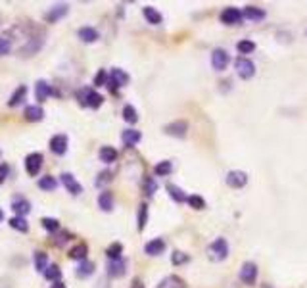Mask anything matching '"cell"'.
Segmentation results:
<instances>
[{"instance_id":"6","label":"cell","mask_w":307,"mask_h":288,"mask_svg":"<svg viewBox=\"0 0 307 288\" xmlns=\"http://www.w3.org/2000/svg\"><path fill=\"white\" fill-rule=\"evenodd\" d=\"M248 182V173L244 171H229L227 173V184L230 188H242Z\"/></svg>"},{"instance_id":"28","label":"cell","mask_w":307,"mask_h":288,"mask_svg":"<svg viewBox=\"0 0 307 288\" xmlns=\"http://www.w3.org/2000/svg\"><path fill=\"white\" fill-rule=\"evenodd\" d=\"M92 273H94V263H92V261H87V259L81 261L79 267H77V271H75V275L79 278H87V277H90Z\"/></svg>"},{"instance_id":"16","label":"cell","mask_w":307,"mask_h":288,"mask_svg":"<svg viewBox=\"0 0 307 288\" xmlns=\"http://www.w3.org/2000/svg\"><path fill=\"white\" fill-rule=\"evenodd\" d=\"M108 275L113 278L125 275V259L123 257L121 259H110V263H108Z\"/></svg>"},{"instance_id":"22","label":"cell","mask_w":307,"mask_h":288,"mask_svg":"<svg viewBox=\"0 0 307 288\" xmlns=\"http://www.w3.org/2000/svg\"><path fill=\"white\" fill-rule=\"evenodd\" d=\"M167 192H169V196H171L177 204H183V202H187V200H188L187 194L181 190L177 184H173V182H167Z\"/></svg>"},{"instance_id":"47","label":"cell","mask_w":307,"mask_h":288,"mask_svg":"<svg viewBox=\"0 0 307 288\" xmlns=\"http://www.w3.org/2000/svg\"><path fill=\"white\" fill-rule=\"evenodd\" d=\"M131 288H144V284L140 282V278H134V280H132V286Z\"/></svg>"},{"instance_id":"49","label":"cell","mask_w":307,"mask_h":288,"mask_svg":"<svg viewBox=\"0 0 307 288\" xmlns=\"http://www.w3.org/2000/svg\"><path fill=\"white\" fill-rule=\"evenodd\" d=\"M2 217H4V212H2V210H0V221H2Z\"/></svg>"},{"instance_id":"33","label":"cell","mask_w":307,"mask_h":288,"mask_svg":"<svg viewBox=\"0 0 307 288\" xmlns=\"http://www.w3.org/2000/svg\"><path fill=\"white\" fill-rule=\"evenodd\" d=\"M35 267H37V271H41V273L46 271V267H48V256H46L44 252H35Z\"/></svg>"},{"instance_id":"25","label":"cell","mask_w":307,"mask_h":288,"mask_svg":"<svg viewBox=\"0 0 307 288\" xmlns=\"http://www.w3.org/2000/svg\"><path fill=\"white\" fill-rule=\"evenodd\" d=\"M110 79L115 83L117 86H125L127 83H129V75L125 73L123 69H119V67H113L110 73Z\"/></svg>"},{"instance_id":"40","label":"cell","mask_w":307,"mask_h":288,"mask_svg":"<svg viewBox=\"0 0 307 288\" xmlns=\"http://www.w3.org/2000/svg\"><path fill=\"white\" fill-rule=\"evenodd\" d=\"M156 190H158V182L154 181L152 177H146L144 179V192H146V196H154Z\"/></svg>"},{"instance_id":"42","label":"cell","mask_w":307,"mask_h":288,"mask_svg":"<svg viewBox=\"0 0 307 288\" xmlns=\"http://www.w3.org/2000/svg\"><path fill=\"white\" fill-rule=\"evenodd\" d=\"M236 48H238L240 54H250L255 50V43H252V41H240V43L236 44Z\"/></svg>"},{"instance_id":"19","label":"cell","mask_w":307,"mask_h":288,"mask_svg":"<svg viewBox=\"0 0 307 288\" xmlns=\"http://www.w3.org/2000/svg\"><path fill=\"white\" fill-rule=\"evenodd\" d=\"M121 139H123V142H125L127 146H132V144H138V142H140V139H142V133H140V131H136V129H127V131H123Z\"/></svg>"},{"instance_id":"32","label":"cell","mask_w":307,"mask_h":288,"mask_svg":"<svg viewBox=\"0 0 307 288\" xmlns=\"http://www.w3.org/2000/svg\"><path fill=\"white\" fill-rule=\"evenodd\" d=\"M10 227L16 229V231H20V233H27L29 231V225L25 221V217H18V215L10 219Z\"/></svg>"},{"instance_id":"37","label":"cell","mask_w":307,"mask_h":288,"mask_svg":"<svg viewBox=\"0 0 307 288\" xmlns=\"http://www.w3.org/2000/svg\"><path fill=\"white\" fill-rule=\"evenodd\" d=\"M121 254H123V246L119 242H113V244L106 250V256L110 257V259H121Z\"/></svg>"},{"instance_id":"44","label":"cell","mask_w":307,"mask_h":288,"mask_svg":"<svg viewBox=\"0 0 307 288\" xmlns=\"http://www.w3.org/2000/svg\"><path fill=\"white\" fill-rule=\"evenodd\" d=\"M12 50V43L8 39H0V56H8Z\"/></svg>"},{"instance_id":"21","label":"cell","mask_w":307,"mask_h":288,"mask_svg":"<svg viewBox=\"0 0 307 288\" xmlns=\"http://www.w3.org/2000/svg\"><path fill=\"white\" fill-rule=\"evenodd\" d=\"M87 254H88V246L85 242H79L75 248L69 250V257L71 259H79V261H85L87 259Z\"/></svg>"},{"instance_id":"43","label":"cell","mask_w":307,"mask_h":288,"mask_svg":"<svg viewBox=\"0 0 307 288\" xmlns=\"http://www.w3.org/2000/svg\"><path fill=\"white\" fill-rule=\"evenodd\" d=\"M108 83V73H106V69H100L98 75L94 77V85L96 86H102Z\"/></svg>"},{"instance_id":"30","label":"cell","mask_w":307,"mask_h":288,"mask_svg":"<svg viewBox=\"0 0 307 288\" xmlns=\"http://www.w3.org/2000/svg\"><path fill=\"white\" fill-rule=\"evenodd\" d=\"M56 186H58V181H56L54 177H50V175H44L39 179V188H43L46 192H52L56 190Z\"/></svg>"},{"instance_id":"5","label":"cell","mask_w":307,"mask_h":288,"mask_svg":"<svg viewBox=\"0 0 307 288\" xmlns=\"http://www.w3.org/2000/svg\"><path fill=\"white\" fill-rule=\"evenodd\" d=\"M236 73L240 75L242 79H252L255 73V65L248 58H238L236 60Z\"/></svg>"},{"instance_id":"35","label":"cell","mask_w":307,"mask_h":288,"mask_svg":"<svg viewBox=\"0 0 307 288\" xmlns=\"http://www.w3.org/2000/svg\"><path fill=\"white\" fill-rule=\"evenodd\" d=\"M123 119H125L127 123L134 125V123L138 121V114H136V110H134L132 106H125L123 108Z\"/></svg>"},{"instance_id":"38","label":"cell","mask_w":307,"mask_h":288,"mask_svg":"<svg viewBox=\"0 0 307 288\" xmlns=\"http://www.w3.org/2000/svg\"><path fill=\"white\" fill-rule=\"evenodd\" d=\"M41 223H43L44 229H46V231H50V233H56V231L60 229V221H58V219H54V217H43V219H41Z\"/></svg>"},{"instance_id":"29","label":"cell","mask_w":307,"mask_h":288,"mask_svg":"<svg viewBox=\"0 0 307 288\" xmlns=\"http://www.w3.org/2000/svg\"><path fill=\"white\" fill-rule=\"evenodd\" d=\"M98 156H100V160L104 161V163H111V161L117 160V150L111 148V146H102Z\"/></svg>"},{"instance_id":"4","label":"cell","mask_w":307,"mask_h":288,"mask_svg":"<svg viewBox=\"0 0 307 288\" xmlns=\"http://www.w3.org/2000/svg\"><path fill=\"white\" fill-rule=\"evenodd\" d=\"M43 154H39V152H33V154H29L27 158H25V171L31 175V177H35V175H39V171H41V167H43Z\"/></svg>"},{"instance_id":"18","label":"cell","mask_w":307,"mask_h":288,"mask_svg":"<svg viewBox=\"0 0 307 288\" xmlns=\"http://www.w3.org/2000/svg\"><path fill=\"white\" fill-rule=\"evenodd\" d=\"M156 288H187V282L181 277H177V275H169V277H165Z\"/></svg>"},{"instance_id":"15","label":"cell","mask_w":307,"mask_h":288,"mask_svg":"<svg viewBox=\"0 0 307 288\" xmlns=\"http://www.w3.org/2000/svg\"><path fill=\"white\" fill-rule=\"evenodd\" d=\"M164 250H165L164 238H154V240H150L148 244L144 246V252L148 256H160V254H164Z\"/></svg>"},{"instance_id":"17","label":"cell","mask_w":307,"mask_h":288,"mask_svg":"<svg viewBox=\"0 0 307 288\" xmlns=\"http://www.w3.org/2000/svg\"><path fill=\"white\" fill-rule=\"evenodd\" d=\"M242 16L246 20H250V22H261V20H265V10L257 8V6H246Z\"/></svg>"},{"instance_id":"1","label":"cell","mask_w":307,"mask_h":288,"mask_svg":"<svg viewBox=\"0 0 307 288\" xmlns=\"http://www.w3.org/2000/svg\"><path fill=\"white\" fill-rule=\"evenodd\" d=\"M208 254L211 261H223V259H227V256H229V244H227V240L225 238L213 240L208 248Z\"/></svg>"},{"instance_id":"26","label":"cell","mask_w":307,"mask_h":288,"mask_svg":"<svg viewBox=\"0 0 307 288\" xmlns=\"http://www.w3.org/2000/svg\"><path fill=\"white\" fill-rule=\"evenodd\" d=\"M98 206H100L102 212H111V210H113V196H111V192L104 190L102 194H100Z\"/></svg>"},{"instance_id":"9","label":"cell","mask_w":307,"mask_h":288,"mask_svg":"<svg viewBox=\"0 0 307 288\" xmlns=\"http://www.w3.org/2000/svg\"><path fill=\"white\" fill-rule=\"evenodd\" d=\"M242 20H244V16L236 8H225L221 14V22L225 25H238V23H242Z\"/></svg>"},{"instance_id":"7","label":"cell","mask_w":307,"mask_h":288,"mask_svg":"<svg viewBox=\"0 0 307 288\" xmlns=\"http://www.w3.org/2000/svg\"><path fill=\"white\" fill-rule=\"evenodd\" d=\"M211 65H213V69H217V71L227 69V65H229V54L225 52L223 48L213 50V54H211Z\"/></svg>"},{"instance_id":"48","label":"cell","mask_w":307,"mask_h":288,"mask_svg":"<svg viewBox=\"0 0 307 288\" xmlns=\"http://www.w3.org/2000/svg\"><path fill=\"white\" fill-rule=\"evenodd\" d=\"M50 288H66V284H64L62 280H56V282H54V284H52Z\"/></svg>"},{"instance_id":"20","label":"cell","mask_w":307,"mask_h":288,"mask_svg":"<svg viewBox=\"0 0 307 288\" xmlns=\"http://www.w3.org/2000/svg\"><path fill=\"white\" fill-rule=\"evenodd\" d=\"M77 35H79V39H81L83 43H96V41H98V31L92 29V27H81V29L77 31Z\"/></svg>"},{"instance_id":"2","label":"cell","mask_w":307,"mask_h":288,"mask_svg":"<svg viewBox=\"0 0 307 288\" xmlns=\"http://www.w3.org/2000/svg\"><path fill=\"white\" fill-rule=\"evenodd\" d=\"M79 100H81L83 106H88V108H92V110H98V108L104 104V96L98 94V92L92 90V88H85L83 92H79Z\"/></svg>"},{"instance_id":"34","label":"cell","mask_w":307,"mask_h":288,"mask_svg":"<svg viewBox=\"0 0 307 288\" xmlns=\"http://www.w3.org/2000/svg\"><path fill=\"white\" fill-rule=\"evenodd\" d=\"M43 275H44L46 278H48V280H54V282H56L58 278L62 277V269L56 265V263H52V265L46 267V271H44Z\"/></svg>"},{"instance_id":"45","label":"cell","mask_w":307,"mask_h":288,"mask_svg":"<svg viewBox=\"0 0 307 288\" xmlns=\"http://www.w3.org/2000/svg\"><path fill=\"white\" fill-rule=\"evenodd\" d=\"M8 173H10V165L8 163H0V184L6 181Z\"/></svg>"},{"instance_id":"12","label":"cell","mask_w":307,"mask_h":288,"mask_svg":"<svg viewBox=\"0 0 307 288\" xmlns=\"http://www.w3.org/2000/svg\"><path fill=\"white\" fill-rule=\"evenodd\" d=\"M50 150L56 156H64L67 152V137L66 135H54L50 139Z\"/></svg>"},{"instance_id":"23","label":"cell","mask_w":307,"mask_h":288,"mask_svg":"<svg viewBox=\"0 0 307 288\" xmlns=\"http://www.w3.org/2000/svg\"><path fill=\"white\" fill-rule=\"evenodd\" d=\"M25 96H27V86L22 85L16 88V92L10 96V100H8V106L14 108V106H20L23 100H25Z\"/></svg>"},{"instance_id":"39","label":"cell","mask_w":307,"mask_h":288,"mask_svg":"<svg viewBox=\"0 0 307 288\" xmlns=\"http://www.w3.org/2000/svg\"><path fill=\"white\" fill-rule=\"evenodd\" d=\"M188 206L190 208H194V210H204L206 208V200L202 198V196H196V194H192V196H188Z\"/></svg>"},{"instance_id":"31","label":"cell","mask_w":307,"mask_h":288,"mask_svg":"<svg viewBox=\"0 0 307 288\" xmlns=\"http://www.w3.org/2000/svg\"><path fill=\"white\" fill-rule=\"evenodd\" d=\"M154 171H156V175H160V177H165V175H169V173L173 171V161H169V160L160 161V163L154 167Z\"/></svg>"},{"instance_id":"11","label":"cell","mask_w":307,"mask_h":288,"mask_svg":"<svg viewBox=\"0 0 307 288\" xmlns=\"http://www.w3.org/2000/svg\"><path fill=\"white\" fill-rule=\"evenodd\" d=\"M62 184H64L67 188V192L73 194V196H79V194L83 192L81 182H77V179L71 175V173H62Z\"/></svg>"},{"instance_id":"10","label":"cell","mask_w":307,"mask_h":288,"mask_svg":"<svg viewBox=\"0 0 307 288\" xmlns=\"http://www.w3.org/2000/svg\"><path fill=\"white\" fill-rule=\"evenodd\" d=\"M67 12H69V6H67V4H56L54 8H50V10L44 14V20L48 23H56L58 20H62Z\"/></svg>"},{"instance_id":"46","label":"cell","mask_w":307,"mask_h":288,"mask_svg":"<svg viewBox=\"0 0 307 288\" xmlns=\"http://www.w3.org/2000/svg\"><path fill=\"white\" fill-rule=\"evenodd\" d=\"M110 179H111V175H110V173H108V171H104V173H100V179H98V181H96V184H98V186H102L104 182L110 181Z\"/></svg>"},{"instance_id":"13","label":"cell","mask_w":307,"mask_h":288,"mask_svg":"<svg viewBox=\"0 0 307 288\" xmlns=\"http://www.w3.org/2000/svg\"><path fill=\"white\" fill-rule=\"evenodd\" d=\"M50 94H52V86L48 85L44 79L37 81V85H35V98L43 104V102H46V100L50 98Z\"/></svg>"},{"instance_id":"8","label":"cell","mask_w":307,"mask_h":288,"mask_svg":"<svg viewBox=\"0 0 307 288\" xmlns=\"http://www.w3.org/2000/svg\"><path fill=\"white\" fill-rule=\"evenodd\" d=\"M164 131H165V135H171V137H179V139H183V137H187L188 123L187 121H173V123L165 125Z\"/></svg>"},{"instance_id":"27","label":"cell","mask_w":307,"mask_h":288,"mask_svg":"<svg viewBox=\"0 0 307 288\" xmlns=\"http://www.w3.org/2000/svg\"><path fill=\"white\" fill-rule=\"evenodd\" d=\"M144 18L148 20V23H152V25H160V23L164 22V18H162V14L156 10V8H152V6H146L142 10Z\"/></svg>"},{"instance_id":"36","label":"cell","mask_w":307,"mask_h":288,"mask_svg":"<svg viewBox=\"0 0 307 288\" xmlns=\"http://www.w3.org/2000/svg\"><path fill=\"white\" fill-rule=\"evenodd\" d=\"M146 223H148V204H140V208H138V231H144Z\"/></svg>"},{"instance_id":"14","label":"cell","mask_w":307,"mask_h":288,"mask_svg":"<svg viewBox=\"0 0 307 288\" xmlns=\"http://www.w3.org/2000/svg\"><path fill=\"white\" fill-rule=\"evenodd\" d=\"M12 210L16 212L18 217H25V215L31 212V204H29V200H25V198H22V196H18V198L12 200Z\"/></svg>"},{"instance_id":"24","label":"cell","mask_w":307,"mask_h":288,"mask_svg":"<svg viewBox=\"0 0 307 288\" xmlns=\"http://www.w3.org/2000/svg\"><path fill=\"white\" fill-rule=\"evenodd\" d=\"M23 116L27 121H41L44 118V110L41 106H27Z\"/></svg>"},{"instance_id":"41","label":"cell","mask_w":307,"mask_h":288,"mask_svg":"<svg viewBox=\"0 0 307 288\" xmlns=\"http://www.w3.org/2000/svg\"><path fill=\"white\" fill-rule=\"evenodd\" d=\"M190 256L185 254V252H173V256H171V263L173 265H183V263H187Z\"/></svg>"},{"instance_id":"3","label":"cell","mask_w":307,"mask_h":288,"mask_svg":"<svg viewBox=\"0 0 307 288\" xmlns=\"http://www.w3.org/2000/svg\"><path fill=\"white\" fill-rule=\"evenodd\" d=\"M240 280L248 286H253L257 280V265L253 261H246L240 269Z\"/></svg>"}]
</instances>
